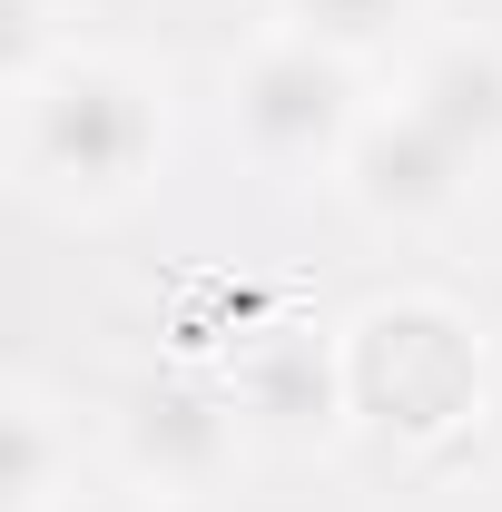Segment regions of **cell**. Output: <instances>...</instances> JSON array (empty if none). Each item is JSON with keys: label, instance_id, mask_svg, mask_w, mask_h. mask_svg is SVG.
I'll list each match as a JSON object with an SVG mask.
<instances>
[{"label": "cell", "instance_id": "obj_1", "mask_svg": "<svg viewBox=\"0 0 502 512\" xmlns=\"http://www.w3.org/2000/svg\"><path fill=\"white\" fill-rule=\"evenodd\" d=\"M168 148V99L138 60L69 50L30 89H10V178L60 217H109L148 188Z\"/></svg>", "mask_w": 502, "mask_h": 512}, {"label": "cell", "instance_id": "obj_2", "mask_svg": "<svg viewBox=\"0 0 502 512\" xmlns=\"http://www.w3.org/2000/svg\"><path fill=\"white\" fill-rule=\"evenodd\" d=\"M345 384H355L365 424L434 444L483 404V345L443 296H394V306H365L345 325Z\"/></svg>", "mask_w": 502, "mask_h": 512}, {"label": "cell", "instance_id": "obj_3", "mask_svg": "<svg viewBox=\"0 0 502 512\" xmlns=\"http://www.w3.org/2000/svg\"><path fill=\"white\" fill-rule=\"evenodd\" d=\"M355 128H365V89H355L345 50H315L296 30H276V40H256L247 60L227 69V138L266 178H325V168H345Z\"/></svg>", "mask_w": 502, "mask_h": 512}, {"label": "cell", "instance_id": "obj_4", "mask_svg": "<svg viewBox=\"0 0 502 512\" xmlns=\"http://www.w3.org/2000/svg\"><path fill=\"white\" fill-rule=\"evenodd\" d=\"M335 178H345V197H355L375 227H443L463 197L483 188V178H473V158H463L434 119H414V109L365 119Z\"/></svg>", "mask_w": 502, "mask_h": 512}, {"label": "cell", "instance_id": "obj_5", "mask_svg": "<svg viewBox=\"0 0 502 512\" xmlns=\"http://www.w3.org/2000/svg\"><path fill=\"white\" fill-rule=\"evenodd\" d=\"M237 414H247V444H276V453H315L355 424V384H345V345H325L306 325H276L237 365Z\"/></svg>", "mask_w": 502, "mask_h": 512}, {"label": "cell", "instance_id": "obj_6", "mask_svg": "<svg viewBox=\"0 0 502 512\" xmlns=\"http://www.w3.org/2000/svg\"><path fill=\"white\" fill-rule=\"evenodd\" d=\"M119 453H128V473H138V493L178 503V493H207L217 473H237L247 414H237L227 384H148V394H128Z\"/></svg>", "mask_w": 502, "mask_h": 512}, {"label": "cell", "instance_id": "obj_7", "mask_svg": "<svg viewBox=\"0 0 502 512\" xmlns=\"http://www.w3.org/2000/svg\"><path fill=\"white\" fill-rule=\"evenodd\" d=\"M404 109L434 119L473 158V178H502V40H434Z\"/></svg>", "mask_w": 502, "mask_h": 512}, {"label": "cell", "instance_id": "obj_8", "mask_svg": "<svg viewBox=\"0 0 502 512\" xmlns=\"http://www.w3.org/2000/svg\"><path fill=\"white\" fill-rule=\"evenodd\" d=\"M0 444H10V463H0V512H69L79 503V444L60 434V414H50L30 384L10 394Z\"/></svg>", "mask_w": 502, "mask_h": 512}, {"label": "cell", "instance_id": "obj_9", "mask_svg": "<svg viewBox=\"0 0 502 512\" xmlns=\"http://www.w3.org/2000/svg\"><path fill=\"white\" fill-rule=\"evenodd\" d=\"M424 10H434V0H286V30L315 40V50L365 60V50H384V40H404Z\"/></svg>", "mask_w": 502, "mask_h": 512}, {"label": "cell", "instance_id": "obj_10", "mask_svg": "<svg viewBox=\"0 0 502 512\" xmlns=\"http://www.w3.org/2000/svg\"><path fill=\"white\" fill-rule=\"evenodd\" d=\"M79 40L50 30V0H0V89H30L40 69H60Z\"/></svg>", "mask_w": 502, "mask_h": 512}, {"label": "cell", "instance_id": "obj_11", "mask_svg": "<svg viewBox=\"0 0 502 512\" xmlns=\"http://www.w3.org/2000/svg\"><path fill=\"white\" fill-rule=\"evenodd\" d=\"M69 512H168L158 493H99V503H69Z\"/></svg>", "mask_w": 502, "mask_h": 512}]
</instances>
